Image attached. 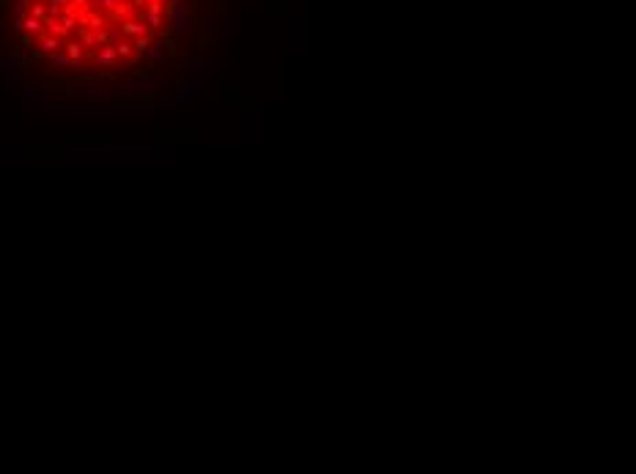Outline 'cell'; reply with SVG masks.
Listing matches in <instances>:
<instances>
[{
  "label": "cell",
  "mask_w": 636,
  "mask_h": 474,
  "mask_svg": "<svg viewBox=\"0 0 636 474\" xmlns=\"http://www.w3.org/2000/svg\"><path fill=\"white\" fill-rule=\"evenodd\" d=\"M8 8V0H0V11H6Z\"/></svg>",
  "instance_id": "18"
},
{
  "label": "cell",
  "mask_w": 636,
  "mask_h": 474,
  "mask_svg": "<svg viewBox=\"0 0 636 474\" xmlns=\"http://www.w3.org/2000/svg\"><path fill=\"white\" fill-rule=\"evenodd\" d=\"M143 20H145V25H148V28H151V30H157L159 25H162V17H159V14H151V11H145V17H143Z\"/></svg>",
  "instance_id": "11"
},
{
  "label": "cell",
  "mask_w": 636,
  "mask_h": 474,
  "mask_svg": "<svg viewBox=\"0 0 636 474\" xmlns=\"http://www.w3.org/2000/svg\"><path fill=\"white\" fill-rule=\"evenodd\" d=\"M118 3H121V0H102V8H99V11H107V14H113Z\"/></svg>",
  "instance_id": "16"
},
{
  "label": "cell",
  "mask_w": 636,
  "mask_h": 474,
  "mask_svg": "<svg viewBox=\"0 0 636 474\" xmlns=\"http://www.w3.org/2000/svg\"><path fill=\"white\" fill-rule=\"evenodd\" d=\"M165 55H167V49H165V44H162V42L148 44V49L143 52V58H151V61H159V58H165Z\"/></svg>",
  "instance_id": "6"
},
{
  "label": "cell",
  "mask_w": 636,
  "mask_h": 474,
  "mask_svg": "<svg viewBox=\"0 0 636 474\" xmlns=\"http://www.w3.org/2000/svg\"><path fill=\"white\" fill-rule=\"evenodd\" d=\"M135 93V80H126V83H115L113 85V96H132Z\"/></svg>",
  "instance_id": "5"
},
{
  "label": "cell",
  "mask_w": 636,
  "mask_h": 474,
  "mask_svg": "<svg viewBox=\"0 0 636 474\" xmlns=\"http://www.w3.org/2000/svg\"><path fill=\"white\" fill-rule=\"evenodd\" d=\"M104 20H107V17L91 14V17H88V28H93V30H102V28H104Z\"/></svg>",
  "instance_id": "14"
},
{
  "label": "cell",
  "mask_w": 636,
  "mask_h": 474,
  "mask_svg": "<svg viewBox=\"0 0 636 474\" xmlns=\"http://www.w3.org/2000/svg\"><path fill=\"white\" fill-rule=\"evenodd\" d=\"M148 11L151 14H162V3H148Z\"/></svg>",
  "instance_id": "17"
},
{
  "label": "cell",
  "mask_w": 636,
  "mask_h": 474,
  "mask_svg": "<svg viewBox=\"0 0 636 474\" xmlns=\"http://www.w3.org/2000/svg\"><path fill=\"white\" fill-rule=\"evenodd\" d=\"M93 63H99V66H107V69H115V66H118V49H115V44H102V47L96 49V55H93Z\"/></svg>",
  "instance_id": "1"
},
{
  "label": "cell",
  "mask_w": 636,
  "mask_h": 474,
  "mask_svg": "<svg viewBox=\"0 0 636 474\" xmlns=\"http://www.w3.org/2000/svg\"><path fill=\"white\" fill-rule=\"evenodd\" d=\"M58 22H61L63 36H69L71 30H74V25H77V17H71V14H61V17H58Z\"/></svg>",
  "instance_id": "8"
},
{
  "label": "cell",
  "mask_w": 636,
  "mask_h": 474,
  "mask_svg": "<svg viewBox=\"0 0 636 474\" xmlns=\"http://www.w3.org/2000/svg\"><path fill=\"white\" fill-rule=\"evenodd\" d=\"M63 49H66V55H69L71 63H83V44H80V42L63 44Z\"/></svg>",
  "instance_id": "4"
},
{
  "label": "cell",
  "mask_w": 636,
  "mask_h": 474,
  "mask_svg": "<svg viewBox=\"0 0 636 474\" xmlns=\"http://www.w3.org/2000/svg\"><path fill=\"white\" fill-rule=\"evenodd\" d=\"M151 88H157V80H151V77H140L135 83V91H151Z\"/></svg>",
  "instance_id": "9"
},
{
  "label": "cell",
  "mask_w": 636,
  "mask_h": 474,
  "mask_svg": "<svg viewBox=\"0 0 636 474\" xmlns=\"http://www.w3.org/2000/svg\"><path fill=\"white\" fill-rule=\"evenodd\" d=\"M49 63H52V66H69V55H63L61 49H58V52H52V55H49Z\"/></svg>",
  "instance_id": "10"
},
{
  "label": "cell",
  "mask_w": 636,
  "mask_h": 474,
  "mask_svg": "<svg viewBox=\"0 0 636 474\" xmlns=\"http://www.w3.org/2000/svg\"><path fill=\"white\" fill-rule=\"evenodd\" d=\"M30 17L44 20V17H47V6H44V3H33V6H30Z\"/></svg>",
  "instance_id": "13"
},
{
  "label": "cell",
  "mask_w": 636,
  "mask_h": 474,
  "mask_svg": "<svg viewBox=\"0 0 636 474\" xmlns=\"http://www.w3.org/2000/svg\"><path fill=\"white\" fill-rule=\"evenodd\" d=\"M118 25H121V30H124L126 39H137V36H151V28H148V25H143V22H137V20H124V22H118Z\"/></svg>",
  "instance_id": "2"
},
{
  "label": "cell",
  "mask_w": 636,
  "mask_h": 474,
  "mask_svg": "<svg viewBox=\"0 0 636 474\" xmlns=\"http://www.w3.org/2000/svg\"><path fill=\"white\" fill-rule=\"evenodd\" d=\"M66 6H69V0H47V14L49 17H61Z\"/></svg>",
  "instance_id": "7"
},
{
  "label": "cell",
  "mask_w": 636,
  "mask_h": 474,
  "mask_svg": "<svg viewBox=\"0 0 636 474\" xmlns=\"http://www.w3.org/2000/svg\"><path fill=\"white\" fill-rule=\"evenodd\" d=\"M80 36H83V44H85V47H93V44H99L93 30H80Z\"/></svg>",
  "instance_id": "15"
},
{
  "label": "cell",
  "mask_w": 636,
  "mask_h": 474,
  "mask_svg": "<svg viewBox=\"0 0 636 474\" xmlns=\"http://www.w3.org/2000/svg\"><path fill=\"white\" fill-rule=\"evenodd\" d=\"M121 39H124V30H121V25H118V28H110V30H107V44H118Z\"/></svg>",
  "instance_id": "12"
},
{
  "label": "cell",
  "mask_w": 636,
  "mask_h": 474,
  "mask_svg": "<svg viewBox=\"0 0 636 474\" xmlns=\"http://www.w3.org/2000/svg\"><path fill=\"white\" fill-rule=\"evenodd\" d=\"M36 42H39V47H42L44 55H52V52H58V49L63 47L61 39L52 36V33H39V36H36Z\"/></svg>",
  "instance_id": "3"
}]
</instances>
